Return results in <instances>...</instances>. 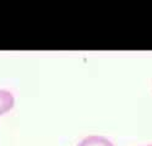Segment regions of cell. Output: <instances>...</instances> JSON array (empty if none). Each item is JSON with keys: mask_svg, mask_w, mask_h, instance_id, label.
I'll return each mask as SVG.
<instances>
[{"mask_svg": "<svg viewBox=\"0 0 152 146\" xmlns=\"http://www.w3.org/2000/svg\"><path fill=\"white\" fill-rule=\"evenodd\" d=\"M76 146H114L110 140L101 135H90L82 139Z\"/></svg>", "mask_w": 152, "mask_h": 146, "instance_id": "6da1fadb", "label": "cell"}, {"mask_svg": "<svg viewBox=\"0 0 152 146\" xmlns=\"http://www.w3.org/2000/svg\"><path fill=\"white\" fill-rule=\"evenodd\" d=\"M14 106V96L11 93L0 90V114L11 110Z\"/></svg>", "mask_w": 152, "mask_h": 146, "instance_id": "7a4b0ae2", "label": "cell"}, {"mask_svg": "<svg viewBox=\"0 0 152 146\" xmlns=\"http://www.w3.org/2000/svg\"><path fill=\"white\" fill-rule=\"evenodd\" d=\"M147 146H152V145H147Z\"/></svg>", "mask_w": 152, "mask_h": 146, "instance_id": "3957f363", "label": "cell"}]
</instances>
